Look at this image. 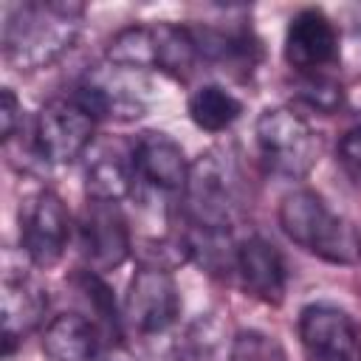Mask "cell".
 <instances>
[{
  "mask_svg": "<svg viewBox=\"0 0 361 361\" xmlns=\"http://www.w3.org/2000/svg\"><path fill=\"white\" fill-rule=\"evenodd\" d=\"M85 6L79 3H23L6 14L3 56L11 68L31 73L54 65L79 37Z\"/></svg>",
  "mask_w": 361,
  "mask_h": 361,
  "instance_id": "cell-1",
  "label": "cell"
},
{
  "mask_svg": "<svg viewBox=\"0 0 361 361\" xmlns=\"http://www.w3.org/2000/svg\"><path fill=\"white\" fill-rule=\"evenodd\" d=\"M279 228L290 243L324 262L353 265L361 259V234L313 189H293L282 197Z\"/></svg>",
  "mask_w": 361,
  "mask_h": 361,
  "instance_id": "cell-2",
  "label": "cell"
},
{
  "mask_svg": "<svg viewBox=\"0 0 361 361\" xmlns=\"http://www.w3.org/2000/svg\"><path fill=\"white\" fill-rule=\"evenodd\" d=\"M180 206L192 228L231 231L234 220L243 212V175L237 169V161L220 147L203 152L189 166Z\"/></svg>",
  "mask_w": 361,
  "mask_h": 361,
  "instance_id": "cell-3",
  "label": "cell"
},
{
  "mask_svg": "<svg viewBox=\"0 0 361 361\" xmlns=\"http://www.w3.org/2000/svg\"><path fill=\"white\" fill-rule=\"evenodd\" d=\"M254 141L265 169L282 178H305L322 155L319 133L288 107L262 110L254 124Z\"/></svg>",
  "mask_w": 361,
  "mask_h": 361,
  "instance_id": "cell-4",
  "label": "cell"
},
{
  "mask_svg": "<svg viewBox=\"0 0 361 361\" xmlns=\"http://www.w3.org/2000/svg\"><path fill=\"white\" fill-rule=\"evenodd\" d=\"M180 316V290L172 271L141 265L124 293L121 324L135 336L166 333Z\"/></svg>",
  "mask_w": 361,
  "mask_h": 361,
  "instance_id": "cell-5",
  "label": "cell"
},
{
  "mask_svg": "<svg viewBox=\"0 0 361 361\" xmlns=\"http://www.w3.org/2000/svg\"><path fill=\"white\" fill-rule=\"evenodd\" d=\"M71 243V214L59 195L39 189L20 203V245L37 268H51L62 259Z\"/></svg>",
  "mask_w": 361,
  "mask_h": 361,
  "instance_id": "cell-6",
  "label": "cell"
},
{
  "mask_svg": "<svg viewBox=\"0 0 361 361\" xmlns=\"http://www.w3.org/2000/svg\"><path fill=\"white\" fill-rule=\"evenodd\" d=\"M93 133L96 118L73 96L45 102L34 124L37 152L51 164H71L85 155L93 144Z\"/></svg>",
  "mask_w": 361,
  "mask_h": 361,
  "instance_id": "cell-7",
  "label": "cell"
},
{
  "mask_svg": "<svg viewBox=\"0 0 361 361\" xmlns=\"http://www.w3.org/2000/svg\"><path fill=\"white\" fill-rule=\"evenodd\" d=\"M299 338L307 361H361L358 324L336 305H307L299 313Z\"/></svg>",
  "mask_w": 361,
  "mask_h": 361,
  "instance_id": "cell-8",
  "label": "cell"
},
{
  "mask_svg": "<svg viewBox=\"0 0 361 361\" xmlns=\"http://www.w3.org/2000/svg\"><path fill=\"white\" fill-rule=\"evenodd\" d=\"M79 248L96 274L113 271L130 257V228L118 203L87 200L79 217Z\"/></svg>",
  "mask_w": 361,
  "mask_h": 361,
  "instance_id": "cell-9",
  "label": "cell"
},
{
  "mask_svg": "<svg viewBox=\"0 0 361 361\" xmlns=\"http://www.w3.org/2000/svg\"><path fill=\"white\" fill-rule=\"evenodd\" d=\"M285 59L299 73H324L338 59V31L322 8H302L290 17Z\"/></svg>",
  "mask_w": 361,
  "mask_h": 361,
  "instance_id": "cell-10",
  "label": "cell"
},
{
  "mask_svg": "<svg viewBox=\"0 0 361 361\" xmlns=\"http://www.w3.org/2000/svg\"><path fill=\"white\" fill-rule=\"evenodd\" d=\"M124 68H116L107 62V68L87 71V76L79 82L73 99L93 116V118H116V121H133L147 113L144 96L135 90L133 82L121 79Z\"/></svg>",
  "mask_w": 361,
  "mask_h": 361,
  "instance_id": "cell-11",
  "label": "cell"
},
{
  "mask_svg": "<svg viewBox=\"0 0 361 361\" xmlns=\"http://www.w3.org/2000/svg\"><path fill=\"white\" fill-rule=\"evenodd\" d=\"M133 164L138 180H144L147 186L166 195H183L192 164L186 161L183 147L172 135L158 130L141 133L133 144Z\"/></svg>",
  "mask_w": 361,
  "mask_h": 361,
  "instance_id": "cell-12",
  "label": "cell"
},
{
  "mask_svg": "<svg viewBox=\"0 0 361 361\" xmlns=\"http://www.w3.org/2000/svg\"><path fill=\"white\" fill-rule=\"evenodd\" d=\"M234 271L243 279V288L265 305H279L285 299L288 268L274 243L265 237H248L237 245Z\"/></svg>",
  "mask_w": 361,
  "mask_h": 361,
  "instance_id": "cell-13",
  "label": "cell"
},
{
  "mask_svg": "<svg viewBox=\"0 0 361 361\" xmlns=\"http://www.w3.org/2000/svg\"><path fill=\"white\" fill-rule=\"evenodd\" d=\"M48 310V293L28 276H3V353L11 355L14 347L34 333Z\"/></svg>",
  "mask_w": 361,
  "mask_h": 361,
  "instance_id": "cell-14",
  "label": "cell"
},
{
  "mask_svg": "<svg viewBox=\"0 0 361 361\" xmlns=\"http://www.w3.org/2000/svg\"><path fill=\"white\" fill-rule=\"evenodd\" d=\"M135 164L133 149L124 152L118 144H96L85 164V192L87 200L118 203L135 186Z\"/></svg>",
  "mask_w": 361,
  "mask_h": 361,
  "instance_id": "cell-15",
  "label": "cell"
},
{
  "mask_svg": "<svg viewBox=\"0 0 361 361\" xmlns=\"http://www.w3.org/2000/svg\"><path fill=\"white\" fill-rule=\"evenodd\" d=\"M197 56L214 65L251 71L259 59V42L248 25H189Z\"/></svg>",
  "mask_w": 361,
  "mask_h": 361,
  "instance_id": "cell-16",
  "label": "cell"
},
{
  "mask_svg": "<svg viewBox=\"0 0 361 361\" xmlns=\"http://www.w3.org/2000/svg\"><path fill=\"white\" fill-rule=\"evenodd\" d=\"M42 353L51 361H93L99 355V324L85 313H59L42 327Z\"/></svg>",
  "mask_w": 361,
  "mask_h": 361,
  "instance_id": "cell-17",
  "label": "cell"
},
{
  "mask_svg": "<svg viewBox=\"0 0 361 361\" xmlns=\"http://www.w3.org/2000/svg\"><path fill=\"white\" fill-rule=\"evenodd\" d=\"M107 62L124 71H158L161 62V23L127 25L107 42Z\"/></svg>",
  "mask_w": 361,
  "mask_h": 361,
  "instance_id": "cell-18",
  "label": "cell"
},
{
  "mask_svg": "<svg viewBox=\"0 0 361 361\" xmlns=\"http://www.w3.org/2000/svg\"><path fill=\"white\" fill-rule=\"evenodd\" d=\"M189 118L206 133H223L243 116V102L223 85H200L186 102Z\"/></svg>",
  "mask_w": 361,
  "mask_h": 361,
  "instance_id": "cell-19",
  "label": "cell"
},
{
  "mask_svg": "<svg viewBox=\"0 0 361 361\" xmlns=\"http://www.w3.org/2000/svg\"><path fill=\"white\" fill-rule=\"evenodd\" d=\"M296 96L313 107V110H322V113H336L344 102V90L336 79L324 76V73H299V82H296Z\"/></svg>",
  "mask_w": 361,
  "mask_h": 361,
  "instance_id": "cell-20",
  "label": "cell"
},
{
  "mask_svg": "<svg viewBox=\"0 0 361 361\" xmlns=\"http://www.w3.org/2000/svg\"><path fill=\"white\" fill-rule=\"evenodd\" d=\"M228 361H288L282 344L259 330H240L231 338Z\"/></svg>",
  "mask_w": 361,
  "mask_h": 361,
  "instance_id": "cell-21",
  "label": "cell"
},
{
  "mask_svg": "<svg viewBox=\"0 0 361 361\" xmlns=\"http://www.w3.org/2000/svg\"><path fill=\"white\" fill-rule=\"evenodd\" d=\"M338 161H341V166L355 180H361V124L341 135V141H338Z\"/></svg>",
  "mask_w": 361,
  "mask_h": 361,
  "instance_id": "cell-22",
  "label": "cell"
},
{
  "mask_svg": "<svg viewBox=\"0 0 361 361\" xmlns=\"http://www.w3.org/2000/svg\"><path fill=\"white\" fill-rule=\"evenodd\" d=\"M0 118H3V141H11L17 121L23 118V104L17 102L11 87H3V107H0Z\"/></svg>",
  "mask_w": 361,
  "mask_h": 361,
  "instance_id": "cell-23",
  "label": "cell"
},
{
  "mask_svg": "<svg viewBox=\"0 0 361 361\" xmlns=\"http://www.w3.org/2000/svg\"><path fill=\"white\" fill-rule=\"evenodd\" d=\"M99 361H138V358H135L130 350H124V347H113V350H107Z\"/></svg>",
  "mask_w": 361,
  "mask_h": 361,
  "instance_id": "cell-24",
  "label": "cell"
}]
</instances>
